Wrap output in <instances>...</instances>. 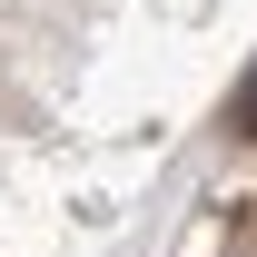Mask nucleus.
<instances>
[{
  "label": "nucleus",
  "instance_id": "f257e3e1",
  "mask_svg": "<svg viewBox=\"0 0 257 257\" xmlns=\"http://www.w3.org/2000/svg\"><path fill=\"white\" fill-rule=\"evenodd\" d=\"M237 128H247V139H257V89H247V99H237Z\"/></svg>",
  "mask_w": 257,
  "mask_h": 257
}]
</instances>
